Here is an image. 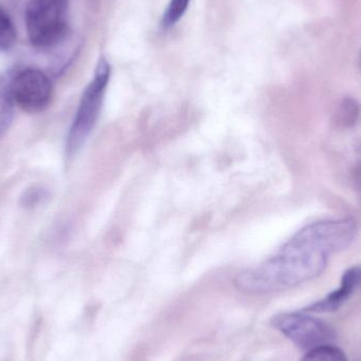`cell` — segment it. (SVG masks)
Instances as JSON below:
<instances>
[{"mask_svg":"<svg viewBox=\"0 0 361 361\" xmlns=\"http://www.w3.org/2000/svg\"><path fill=\"white\" fill-rule=\"evenodd\" d=\"M25 29L32 46H59L69 32V0H30L25 12Z\"/></svg>","mask_w":361,"mask_h":361,"instance_id":"cell-2","label":"cell"},{"mask_svg":"<svg viewBox=\"0 0 361 361\" xmlns=\"http://www.w3.org/2000/svg\"><path fill=\"white\" fill-rule=\"evenodd\" d=\"M356 231L355 221L350 218L311 223L273 256L238 274L233 283L250 295L271 294L300 286L319 276L330 256L347 250Z\"/></svg>","mask_w":361,"mask_h":361,"instance_id":"cell-1","label":"cell"},{"mask_svg":"<svg viewBox=\"0 0 361 361\" xmlns=\"http://www.w3.org/2000/svg\"><path fill=\"white\" fill-rule=\"evenodd\" d=\"M16 33L12 19L0 6V51H8L14 47Z\"/></svg>","mask_w":361,"mask_h":361,"instance_id":"cell-9","label":"cell"},{"mask_svg":"<svg viewBox=\"0 0 361 361\" xmlns=\"http://www.w3.org/2000/svg\"><path fill=\"white\" fill-rule=\"evenodd\" d=\"M190 0H171L163 14L162 27L165 29L173 27L184 16Z\"/></svg>","mask_w":361,"mask_h":361,"instance_id":"cell-11","label":"cell"},{"mask_svg":"<svg viewBox=\"0 0 361 361\" xmlns=\"http://www.w3.org/2000/svg\"><path fill=\"white\" fill-rule=\"evenodd\" d=\"M110 74L111 67L109 63L105 59H99L92 80L82 93L73 123L70 127L66 144L68 156L75 154L92 133L103 108Z\"/></svg>","mask_w":361,"mask_h":361,"instance_id":"cell-3","label":"cell"},{"mask_svg":"<svg viewBox=\"0 0 361 361\" xmlns=\"http://www.w3.org/2000/svg\"><path fill=\"white\" fill-rule=\"evenodd\" d=\"M360 284H361V279H360Z\"/></svg>","mask_w":361,"mask_h":361,"instance_id":"cell-14","label":"cell"},{"mask_svg":"<svg viewBox=\"0 0 361 361\" xmlns=\"http://www.w3.org/2000/svg\"><path fill=\"white\" fill-rule=\"evenodd\" d=\"M42 199V190L37 191L36 189H30L27 191L25 195V197H23V202L25 205L33 206L36 204V202L40 201Z\"/></svg>","mask_w":361,"mask_h":361,"instance_id":"cell-12","label":"cell"},{"mask_svg":"<svg viewBox=\"0 0 361 361\" xmlns=\"http://www.w3.org/2000/svg\"><path fill=\"white\" fill-rule=\"evenodd\" d=\"M14 105L11 94L10 82L0 80V135L8 130L12 123Z\"/></svg>","mask_w":361,"mask_h":361,"instance_id":"cell-8","label":"cell"},{"mask_svg":"<svg viewBox=\"0 0 361 361\" xmlns=\"http://www.w3.org/2000/svg\"><path fill=\"white\" fill-rule=\"evenodd\" d=\"M360 182H361V171L360 173Z\"/></svg>","mask_w":361,"mask_h":361,"instance_id":"cell-13","label":"cell"},{"mask_svg":"<svg viewBox=\"0 0 361 361\" xmlns=\"http://www.w3.org/2000/svg\"><path fill=\"white\" fill-rule=\"evenodd\" d=\"M360 279L361 267H356L348 269L343 274L338 290H335L322 300L305 307L303 311L307 313H326V312L336 311L349 299L356 286L360 284Z\"/></svg>","mask_w":361,"mask_h":361,"instance_id":"cell-6","label":"cell"},{"mask_svg":"<svg viewBox=\"0 0 361 361\" xmlns=\"http://www.w3.org/2000/svg\"><path fill=\"white\" fill-rule=\"evenodd\" d=\"M360 104L352 97H345L339 103L334 114V123L341 128H350L360 118Z\"/></svg>","mask_w":361,"mask_h":361,"instance_id":"cell-7","label":"cell"},{"mask_svg":"<svg viewBox=\"0 0 361 361\" xmlns=\"http://www.w3.org/2000/svg\"><path fill=\"white\" fill-rule=\"evenodd\" d=\"M271 326L292 341L297 347L312 350L329 345L334 339L332 329L307 312H290L275 316Z\"/></svg>","mask_w":361,"mask_h":361,"instance_id":"cell-4","label":"cell"},{"mask_svg":"<svg viewBox=\"0 0 361 361\" xmlns=\"http://www.w3.org/2000/svg\"><path fill=\"white\" fill-rule=\"evenodd\" d=\"M15 105L29 114L44 111L52 99V84L46 73L38 69L23 70L10 82Z\"/></svg>","mask_w":361,"mask_h":361,"instance_id":"cell-5","label":"cell"},{"mask_svg":"<svg viewBox=\"0 0 361 361\" xmlns=\"http://www.w3.org/2000/svg\"><path fill=\"white\" fill-rule=\"evenodd\" d=\"M301 361H348L347 356L339 348L324 345L310 350Z\"/></svg>","mask_w":361,"mask_h":361,"instance_id":"cell-10","label":"cell"}]
</instances>
